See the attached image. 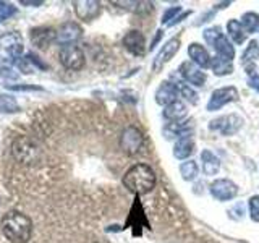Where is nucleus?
Listing matches in <instances>:
<instances>
[{
  "label": "nucleus",
  "instance_id": "nucleus-9",
  "mask_svg": "<svg viewBox=\"0 0 259 243\" xmlns=\"http://www.w3.org/2000/svg\"><path fill=\"white\" fill-rule=\"evenodd\" d=\"M238 193V186L229 178H217L215 182L210 183V194L217 201H229L233 199Z\"/></svg>",
  "mask_w": 259,
  "mask_h": 243
},
{
  "label": "nucleus",
  "instance_id": "nucleus-11",
  "mask_svg": "<svg viewBox=\"0 0 259 243\" xmlns=\"http://www.w3.org/2000/svg\"><path fill=\"white\" fill-rule=\"evenodd\" d=\"M243 120L232 113V115H225V117H219L215 120L210 122L209 128L210 130H217V132H221L224 136H229V135H233L238 132V128L241 127Z\"/></svg>",
  "mask_w": 259,
  "mask_h": 243
},
{
  "label": "nucleus",
  "instance_id": "nucleus-22",
  "mask_svg": "<svg viewBox=\"0 0 259 243\" xmlns=\"http://www.w3.org/2000/svg\"><path fill=\"white\" fill-rule=\"evenodd\" d=\"M227 31H229V36L233 39L235 44H243L246 40L248 32L243 29L241 23L238 20H230L227 23Z\"/></svg>",
  "mask_w": 259,
  "mask_h": 243
},
{
  "label": "nucleus",
  "instance_id": "nucleus-17",
  "mask_svg": "<svg viewBox=\"0 0 259 243\" xmlns=\"http://www.w3.org/2000/svg\"><path fill=\"white\" fill-rule=\"evenodd\" d=\"M188 55H190L191 62L196 65V67H199L201 70L210 67V55L207 54V51L201 44H198V43L190 44Z\"/></svg>",
  "mask_w": 259,
  "mask_h": 243
},
{
  "label": "nucleus",
  "instance_id": "nucleus-33",
  "mask_svg": "<svg viewBox=\"0 0 259 243\" xmlns=\"http://www.w3.org/2000/svg\"><path fill=\"white\" fill-rule=\"evenodd\" d=\"M248 85L259 93V75L254 71H248Z\"/></svg>",
  "mask_w": 259,
  "mask_h": 243
},
{
  "label": "nucleus",
  "instance_id": "nucleus-5",
  "mask_svg": "<svg viewBox=\"0 0 259 243\" xmlns=\"http://www.w3.org/2000/svg\"><path fill=\"white\" fill-rule=\"evenodd\" d=\"M144 146V136L136 127H126L120 136V148L128 156L140 154Z\"/></svg>",
  "mask_w": 259,
  "mask_h": 243
},
{
  "label": "nucleus",
  "instance_id": "nucleus-26",
  "mask_svg": "<svg viewBox=\"0 0 259 243\" xmlns=\"http://www.w3.org/2000/svg\"><path fill=\"white\" fill-rule=\"evenodd\" d=\"M241 26L246 32H256L259 29V15L253 13V12H248L241 16Z\"/></svg>",
  "mask_w": 259,
  "mask_h": 243
},
{
  "label": "nucleus",
  "instance_id": "nucleus-18",
  "mask_svg": "<svg viewBox=\"0 0 259 243\" xmlns=\"http://www.w3.org/2000/svg\"><path fill=\"white\" fill-rule=\"evenodd\" d=\"M31 43L39 49H44L55 43V29L52 28H34L31 31Z\"/></svg>",
  "mask_w": 259,
  "mask_h": 243
},
{
  "label": "nucleus",
  "instance_id": "nucleus-32",
  "mask_svg": "<svg viewBox=\"0 0 259 243\" xmlns=\"http://www.w3.org/2000/svg\"><path fill=\"white\" fill-rule=\"evenodd\" d=\"M180 12H182V7H172V8H168V10L164 13V16H162V23L168 24L170 20H175L177 18V13H180Z\"/></svg>",
  "mask_w": 259,
  "mask_h": 243
},
{
  "label": "nucleus",
  "instance_id": "nucleus-3",
  "mask_svg": "<svg viewBox=\"0 0 259 243\" xmlns=\"http://www.w3.org/2000/svg\"><path fill=\"white\" fill-rule=\"evenodd\" d=\"M23 37L18 32H5L0 36V71H5L20 60Z\"/></svg>",
  "mask_w": 259,
  "mask_h": 243
},
{
  "label": "nucleus",
  "instance_id": "nucleus-4",
  "mask_svg": "<svg viewBox=\"0 0 259 243\" xmlns=\"http://www.w3.org/2000/svg\"><path fill=\"white\" fill-rule=\"evenodd\" d=\"M204 39L207 40V43L212 46V49L215 51L217 57H221V59L224 60H229L232 62L233 57H235V49L233 46L229 43V39H227L221 29L219 28H209L204 31Z\"/></svg>",
  "mask_w": 259,
  "mask_h": 243
},
{
  "label": "nucleus",
  "instance_id": "nucleus-7",
  "mask_svg": "<svg viewBox=\"0 0 259 243\" xmlns=\"http://www.w3.org/2000/svg\"><path fill=\"white\" fill-rule=\"evenodd\" d=\"M13 156L23 164H29L37 156V146L29 138L21 136L13 143Z\"/></svg>",
  "mask_w": 259,
  "mask_h": 243
},
{
  "label": "nucleus",
  "instance_id": "nucleus-25",
  "mask_svg": "<svg viewBox=\"0 0 259 243\" xmlns=\"http://www.w3.org/2000/svg\"><path fill=\"white\" fill-rule=\"evenodd\" d=\"M198 172H199V169L194 160H186L180 166V174L185 182H193L194 178L198 177Z\"/></svg>",
  "mask_w": 259,
  "mask_h": 243
},
{
  "label": "nucleus",
  "instance_id": "nucleus-16",
  "mask_svg": "<svg viewBox=\"0 0 259 243\" xmlns=\"http://www.w3.org/2000/svg\"><path fill=\"white\" fill-rule=\"evenodd\" d=\"M178 86L175 83H170V81H164L156 91V102L159 105H170L172 102L178 101Z\"/></svg>",
  "mask_w": 259,
  "mask_h": 243
},
{
  "label": "nucleus",
  "instance_id": "nucleus-29",
  "mask_svg": "<svg viewBox=\"0 0 259 243\" xmlns=\"http://www.w3.org/2000/svg\"><path fill=\"white\" fill-rule=\"evenodd\" d=\"M177 86H178V91H180L185 96L186 101H190L191 104H196L198 102V94L194 93L193 88H190L188 85H185V83H177Z\"/></svg>",
  "mask_w": 259,
  "mask_h": 243
},
{
  "label": "nucleus",
  "instance_id": "nucleus-12",
  "mask_svg": "<svg viewBox=\"0 0 259 243\" xmlns=\"http://www.w3.org/2000/svg\"><path fill=\"white\" fill-rule=\"evenodd\" d=\"M178 49H180V39H178V37L167 40V43L164 44V47H162L159 51V54L156 55V59H154L152 68L156 71H159L167 62H170L174 59V55L178 52Z\"/></svg>",
  "mask_w": 259,
  "mask_h": 243
},
{
  "label": "nucleus",
  "instance_id": "nucleus-14",
  "mask_svg": "<svg viewBox=\"0 0 259 243\" xmlns=\"http://www.w3.org/2000/svg\"><path fill=\"white\" fill-rule=\"evenodd\" d=\"M123 46L128 52H132L133 55L141 57L146 52V39L141 34V31H128L123 37Z\"/></svg>",
  "mask_w": 259,
  "mask_h": 243
},
{
  "label": "nucleus",
  "instance_id": "nucleus-19",
  "mask_svg": "<svg viewBox=\"0 0 259 243\" xmlns=\"http://www.w3.org/2000/svg\"><path fill=\"white\" fill-rule=\"evenodd\" d=\"M201 160H202V172H204V175L212 177L219 172V169H221V160H219L215 154H212L209 149H204L201 152Z\"/></svg>",
  "mask_w": 259,
  "mask_h": 243
},
{
  "label": "nucleus",
  "instance_id": "nucleus-13",
  "mask_svg": "<svg viewBox=\"0 0 259 243\" xmlns=\"http://www.w3.org/2000/svg\"><path fill=\"white\" fill-rule=\"evenodd\" d=\"M178 71H180V75L183 76L186 83H190L193 86H204L206 83V73L199 67H196L193 62H183Z\"/></svg>",
  "mask_w": 259,
  "mask_h": 243
},
{
  "label": "nucleus",
  "instance_id": "nucleus-28",
  "mask_svg": "<svg viewBox=\"0 0 259 243\" xmlns=\"http://www.w3.org/2000/svg\"><path fill=\"white\" fill-rule=\"evenodd\" d=\"M20 110V105L16 102L13 96L8 94H0V112L5 113H15Z\"/></svg>",
  "mask_w": 259,
  "mask_h": 243
},
{
  "label": "nucleus",
  "instance_id": "nucleus-21",
  "mask_svg": "<svg viewBox=\"0 0 259 243\" xmlns=\"http://www.w3.org/2000/svg\"><path fill=\"white\" fill-rule=\"evenodd\" d=\"M193 152H194V143L191 138L190 136L178 138V141L175 143V148H174V156L177 159H186V157H190Z\"/></svg>",
  "mask_w": 259,
  "mask_h": 243
},
{
  "label": "nucleus",
  "instance_id": "nucleus-15",
  "mask_svg": "<svg viewBox=\"0 0 259 243\" xmlns=\"http://www.w3.org/2000/svg\"><path fill=\"white\" fill-rule=\"evenodd\" d=\"M75 12L81 20L89 21L94 20L101 13V4L97 0H75Z\"/></svg>",
  "mask_w": 259,
  "mask_h": 243
},
{
  "label": "nucleus",
  "instance_id": "nucleus-6",
  "mask_svg": "<svg viewBox=\"0 0 259 243\" xmlns=\"http://www.w3.org/2000/svg\"><path fill=\"white\" fill-rule=\"evenodd\" d=\"M59 59L67 70H81L84 67V52L76 44L63 46L60 49Z\"/></svg>",
  "mask_w": 259,
  "mask_h": 243
},
{
  "label": "nucleus",
  "instance_id": "nucleus-10",
  "mask_svg": "<svg viewBox=\"0 0 259 243\" xmlns=\"http://www.w3.org/2000/svg\"><path fill=\"white\" fill-rule=\"evenodd\" d=\"M83 34V29H81L79 24L76 23H65L59 29H55V43L60 46H70L75 44L76 40Z\"/></svg>",
  "mask_w": 259,
  "mask_h": 243
},
{
  "label": "nucleus",
  "instance_id": "nucleus-34",
  "mask_svg": "<svg viewBox=\"0 0 259 243\" xmlns=\"http://www.w3.org/2000/svg\"><path fill=\"white\" fill-rule=\"evenodd\" d=\"M21 4L23 5H40L42 2H40V0H36V2L34 0H21Z\"/></svg>",
  "mask_w": 259,
  "mask_h": 243
},
{
  "label": "nucleus",
  "instance_id": "nucleus-2",
  "mask_svg": "<svg viewBox=\"0 0 259 243\" xmlns=\"http://www.w3.org/2000/svg\"><path fill=\"white\" fill-rule=\"evenodd\" d=\"M123 185L135 194H146L156 186V174L146 164H136L126 170Z\"/></svg>",
  "mask_w": 259,
  "mask_h": 243
},
{
  "label": "nucleus",
  "instance_id": "nucleus-31",
  "mask_svg": "<svg viewBox=\"0 0 259 243\" xmlns=\"http://www.w3.org/2000/svg\"><path fill=\"white\" fill-rule=\"evenodd\" d=\"M16 12V8L10 4H2L0 2V21L7 20L8 16H12Z\"/></svg>",
  "mask_w": 259,
  "mask_h": 243
},
{
  "label": "nucleus",
  "instance_id": "nucleus-27",
  "mask_svg": "<svg viewBox=\"0 0 259 243\" xmlns=\"http://www.w3.org/2000/svg\"><path fill=\"white\" fill-rule=\"evenodd\" d=\"M259 57V44H257V40H251V43L248 44L246 47V51L243 52V57H241V62L243 65H253L254 60Z\"/></svg>",
  "mask_w": 259,
  "mask_h": 243
},
{
  "label": "nucleus",
  "instance_id": "nucleus-8",
  "mask_svg": "<svg viewBox=\"0 0 259 243\" xmlns=\"http://www.w3.org/2000/svg\"><path fill=\"white\" fill-rule=\"evenodd\" d=\"M238 99V91L235 86H227V88H221V89H215L210 96V99L207 102V110L209 112H214L222 109L225 104L233 102Z\"/></svg>",
  "mask_w": 259,
  "mask_h": 243
},
{
  "label": "nucleus",
  "instance_id": "nucleus-1",
  "mask_svg": "<svg viewBox=\"0 0 259 243\" xmlns=\"http://www.w3.org/2000/svg\"><path fill=\"white\" fill-rule=\"evenodd\" d=\"M2 232L12 243H26L32 233V222L18 211H10L2 219Z\"/></svg>",
  "mask_w": 259,
  "mask_h": 243
},
{
  "label": "nucleus",
  "instance_id": "nucleus-23",
  "mask_svg": "<svg viewBox=\"0 0 259 243\" xmlns=\"http://www.w3.org/2000/svg\"><path fill=\"white\" fill-rule=\"evenodd\" d=\"M18 68H20L23 73H34V71H37L39 68H46V65H44L42 62H39V60H37V57L28 54V55H24L23 59L18 60Z\"/></svg>",
  "mask_w": 259,
  "mask_h": 243
},
{
  "label": "nucleus",
  "instance_id": "nucleus-30",
  "mask_svg": "<svg viewBox=\"0 0 259 243\" xmlns=\"http://www.w3.org/2000/svg\"><path fill=\"white\" fill-rule=\"evenodd\" d=\"M249 214L254 222H259V194L249 199Z\"/></svg>",
  "mask_w": 259,
  "mask_h": 243
},
{
  "label": "nucleus",
  "instance_id": "nucleus-20",
  "mask_svg": "<svg viewBox=\"0 0 259 243\" xmlns=\"http://www.w3.org/2000/svg\"><path fill=\"white\" fill-rule=\"evenodd\" d=\"M186 113H188V110H186V105L180 99L172 102L164 109V117L172 122V124H178L180 120H183L186 117Z\"/></svg>",
  "mask_w": 259,
  "mask_h": 243
},
{
  "label": "nucleus",
  "instance_id": "nucleus-24",
  "mask_svg": "<svg viewBox=\"0 0 259 243\" xmlns=\"http://www.w3.org/2000/svg\"><path fill=\"white\" fill-rule=\"evenodd\" d=\"M210 67H212L214 73L217 76H225L230 75L233 71V65L229 60H224L221 57H215V59H210Z\"/></svg>",
  "mask_w": 259,
  "mask_h": 243
}]
</instances>
